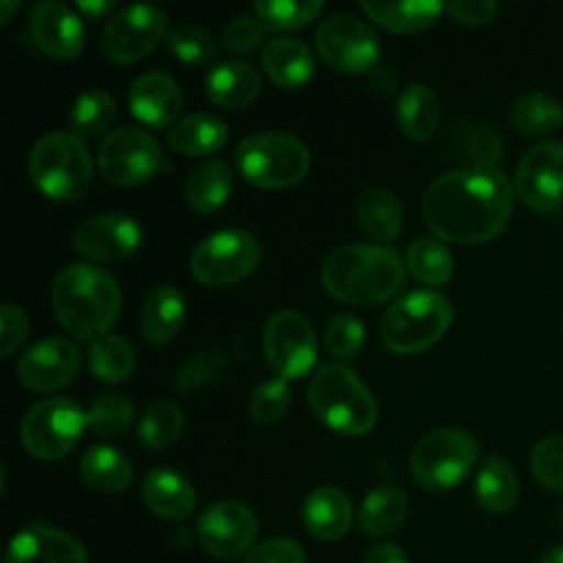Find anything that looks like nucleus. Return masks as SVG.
I'll return each mask as SVG.
<instances>
[{
  "label": "nucleus",
  "instance_id": "1",
  "mask_svg": "<svg viewBox=\"0 0 563 563\" xmlns=\"http://www.w3.org/2000/svg\"><path fill=\"white\" fill-rule=\"evenodd\" d=\"M512 187L499 169L460 167L427 187L422 218L442 240L477 244L506 229L512 216Z\"/></svg>",
  "mask_w": 563,
  "mask_h": 563
},
{
  "label": "nucleus",
  "instance_id": "2",
  "mask_svg": "<svg viewBox=\"0 0 563 563\" xmlns=\"http://www.w3.org/2000/svg\"><path fill=\"white\" fill-rule=\"evenodd\" d=\"M325 290L352 306H376L400 292L405 262L391 246L345 244L332 251L323 266Z\"/></svg>",
  "mask_w": 563,
  "mask_h": 563
},
{
  "label": "nucleus",
  "instance_id": "3",
  "mask_svg": "<svg viewBox=\"0 0 563 563\" xmlns=\"http://www.w3.org/2000/svg\"><path fill=\"white\" fill-rule=\"evenodd\" d=\"M51 306L68 334L95 341L114 325L121 312V290L108 271L70 264L53 282Z\"/></svg>",
  "mask_w": 563,
  "mask_h": 563
},
{
  "label": "nucleus",
  "instance_id": "4",
  "mask_svg": "<svg viewBox=\"0 0 563 563\" xmlns=\"http://www.w3.org/2000/svg\"><path fill=\"white\" fill-rule=\"evenodd\" d=\"M308 405L328 429L343 435L367 433L378 413L372 391L343 363H328L314 372Z\"/></svg>",
  "mask_w": 563,
  "mask_h": 563
},
{
  "label": "nucleus",
  "instance_id": "5",
  "mask_svg": "<svg viewBox=\"0 0 563 563\" xmlns=\"http://www.w3.org/2000/svg\"><path fill=\"white\" fill-rule=\"evenodd\" d=\"M33 185L53 200H77L92 185V156L73 132H48L29 152Z\"/></svg>",
  "mask_w": 563,
  "mask_h": 563
},
{
  "label": "nucleus",
  "instance_id": "6",
  "mask_svg": "<svg viewBox=\"0 0 563 563\" xmlns=\"http://www.w3.org/2000/svg\"><path fill=\"white\" fill-rule=\"evenodd\" d=\"M453 306L435 290H416L396 299L380 321V339L394 354H418L442 339Z\"/></svg>",
  "mask_w": 563,
  "mask_h": 563
},
{
  "label": "nucleus",
  "instance_id": "7",
  "mask_svg": "<svg viewBox=\"0 0 563 563\" xmlns=\"http://www.w3.org/2000/svg\"><path fill=\"white\" fill-rule=\"evenodd\" d=\"M235 167L244 180L264 189L297 185L310 169V152L288 132H255L235 147Z\"/></svg>",
  "mask_w": 563,
  "mask_h": 563
},
{
  "label": "nucleus",
  "instance_id": "8",
  "mask_svg": "<svg viewBox=\"0 0 563 563\" xmlns=\"http://www.w3.org/2000/svg\"><path fill=\"white\" fill-rule=\"evenodd\" d=\"M477 457L479 444L468 431L442 427L418 440L409 457V468L418 486L442 493L464 482Z\"/></svg>",
  "mask_w": 563,
  "mask_h": 563
},
{
  "label": "nucleus",
  "instance_id": "9",
  "mask_svg": "<svg viewBox=\"0 0 563 563\" xmlns=\"http://www.w3.org/2000/svg\"><path fill=\"white\" fill-rule=\"evenodd\" d=\"M86 411L77 400L66 396L44 398L35 402L20 424L24 449L40 460H62L79 442L86 429Z\"/></svg>",
  "mask_w": 563,
  "mask_h": 563
},
{
  "label": "nucleus",
  "instance_id": "10",
  "mask_svg": "<svg viewBox=\"0 0 563 563\" xmlns=\"http://www.w3.org/2000/svg\"><path fill=\"white\" fill-rule=\"evenodd\" d=\"M262 249L244 229H224L205 238L191 253V275L205 286H229L244 279L260 262Z\"/></svg>",
  "mask_w": 563,
  "mask_h": 563
},
{
  "label": "nucleus",
  "instance_id": "11",
  "mask_svg": "<svg viewBox=\"0 0 563 563\" xmlns=\"http://www.w3.org/2000/svg\"><path fill=\"white\" fill-rule=\"evenodd\" d=\"M321 59L336 73L363 75L374 70L380 55L376 31L361 18L339 13L325 18L314 35Z\"/></svg>",
  "mask_w": 563,
  "mask_h": 563
},
{
  "label": "nucleus",
  "instance_id": "12",
  "mask_svg": "<svg viewBox=\"0 0 563 563\" xmlns=\"http://www.w3.org/2000/svg\"><path fill=\"white\" fill-rule=\"evenodd\" d=\"M161 161L163 154L158 141L134 125L112 130L97 150L101 174L121 187H134L150 180L158 172Z\"/></svg>",
  "mask_w": 563,
  "mask_h": 563
},
{
  "label": "nucleus",
  "instance_id": "13",
  "mask_svg": "<svg viewBox=\"0 0 563 563\" xmlns=\"http://www.w3.org/2000/svg\"><path fill=\"white\" fill-rule=\"evenodd\" d=\"M167 37V18L154 4H130L114 13L101 31V53L114 64H134Z\"/></svg>",
  "mask_w": 563,
  "mask_h": 563
},
{
  "label": "nucleus",
  "instance_id": "14",
  "mask_svg": "<svg viewBox=\"0 0 563 563\" xmlns=\"http://www.w3.org/2000/svg\"><path fill=\"white\" fill-rule=\"evenodd\" d=\"M268 365L282 378L306 376L317 361V336L310 321L295 310H279L268 317L262 332Z\"/></svg>",
  "mask_w": 563,
  "mask_h": 563
},
{
  "label": "nucleus",
  "instance_id": "15",
  "mask_svg": "<svg viewBox=\"0 0 563 563\" xmlns=\"http://www.w3.org/2000/svg\"><path fill=\"white\" fill-rule=\"evenodd\" d=\"M196 534L211 556L240 559L253 550L257 517L240 501H216L198 515Z\"/></svg>",
  "mask_w": 563,
  "mask_h": 563
},
{
  "label": "nucleus",
  "instance_id": "16",
  "mask_svg": "<svg viewBox=\"0 0 563 563\" xmlns=\"http://www.w3.org/2000/svg\"><path fill=\"white\" fill-rule=\"evenodd\" d=\"M515 189L537 213H550L563 205V143L541 141L517 165Z\"/></svg>",
  "mask_w": 563,
  "mask_h": 563
},
{
  "label": "nucleus",
  "instance_id": "17",
  "mask_svg": "<svg viewBox=\"0 0 563 563\" xmlns=\"http://www.w3.org/2000/svg\"><path fill=\"white\" fill-rule=\"evenodd\" d=\"M81 354L75 343L48 336L22 352L18 358L20 383L35 394H51L66 387L79 372Z\"/></svg>",
  "mask_w": 563,
  "mask_h": 563
},
{
  "label": "nucleus",
  "instance_id": "18",
  "mask_svg": "<svg viewBox=\"0 0 563 563\" xmlns=\"http://www.w3.org/2000/svg\"><path fill=\"white\" fill-rule=\"evenodd\" d=\"M70 242L77 253L90 260L119 262L139 251L143 231L141 224L125 213H99L79 222Z\"/></svg>",
  "mask_w": 563,
  "mask_h": 563
},
{
  "label": "nucleus",
  "instance_id": "19",
  "mask_svg": "<svg viewBox=\"0 0 563 563\" xmlns=\"http://www.w3.org/2000/svg\"><path fill=\"white\" fill-rule=\"evenodd\" d=\"M29 26L37 48L55 59L77 57L86 44L81 18L64 2L46 0L33 4Z\"/></svg>",
  "mask_w": 563,
  "mask_h": 563
},
{
  "label": "nucleus",
  "instance_id": "20",
  "mask_svg": "<svg viewBox=\"0 0 563 563\" xmlns=\"http://www.w3.org/2000/svg\"><path fill=\"white\" fill-rule=\"evenodd\" d=\"M4 563H88V552L73 534L33 523L11 539Z\"/></svg>",
  "mask_w": 563,
  "mask_h": 563
},
{
  "label": "nucleus",
  "instance_id": "21",
  "mask_svg": "<svg viewBox=\"0 0 563 563\" xmlns=\"http://www.w3.org/2000/svg\"><path fill=\"white\" fill-rule=\"evenodd\" d=\"M128 106L141 123L150 128H165L183 108V90L172 75L150 70L132 81L128 90Z\"/></svg>",
  "mask_w": 563,
  "mask_h": 563
},
{
  "label": "nucleus",
  "instance_id": "22",
  "mask_svg": "<svg viewBox=\"0 0 563 563\" xmlns=\"http://www.w3.org/2000/svg\"><path fill=\"white\" fill-rule=\"evenodd\" d=\"M301 523L312 537L336 541L352 523V501L336 486H319L301 504Z\"/></svg>",
  "mask_w": 563,
  "mask_h": 563
},
{
  "label": "nucleus",
  "instance_id": "23",
  "mask_svg": "<svg viewBox=\"0 0 563 563\" xmlns=\"http://www.w3.org/2000/svg\"><path fill=\"white\" fill-rule=\"evenodd\" d=\"M207 97L227 110L251 106L262 92V77L255 66L238 59L213 66L205 77Z\"/></svg>",
  "mask_w": 563,
  "mask_h": 563
},
{
  "label": "nucleus",
  "instance_id": "24",
  "mask_svg": "<svg viewBox=\"0 0 563 563\" xmlns=\"http://www.w3.org/2000/svg\"><path fill=\"white\" fill-rule=\"evenodd\" d=\"M262 66L275 86L297 90L312 79L314 55L301 40L275 37L262 51Z\"/></svg>",
  "mask_w": 563,
  "mask_h": 563
},
{
  "label": "nucleus",
  "instance_id": "25",
  "mask_svg": "<svg viewBox=\"0 0 563 563\" xmlns=\"http://www.w3.org/2000/svg\"><path fill=\"white\" fill-rule=\"evenodd\" d=\"M185 312V297L176 286H156L141 306L139 325L143 336L154 345L169 343L180 332Z\"/></svg>",
  "mask_w": 563,
  "mask_h": 563
},
{
  "label": "nucleus",
  "instance_id": "26",
  "mask_svg": "<svg viewBox=\"0 0 563 563\" xmlns=\"http://www.w3.org/2000/svg\"><path fill=\"white\" fill-rule=\"evenodd\" d=\"M141 495L145 506L163 519H185L196 506V490L185 475L172 468H154L145 475Z\"/></svg>",
  "mask_w": 563,
  "mask_h": 563
},
{
  "label": "nucleus",
  "instance_id": "27",
  "mask_svg": "<svg viewBox=\"0 0 563 563\" xmlns=\"http://www.w3.org/2000/svg\"><path fill=\"white\" fill-rule=\"evenodd\" d=\"M227 123L211 112H191L167 132V145L183 156H209L227 143Z\"/></svg>",
  "mask_w": 563,
  "mask_h": 563
},
{
  "label": "nucleus",
  "instance_id": "28",
  "mask_svg": "<svg viewBox=\"0 0 563 563\" xmlns=\"http://www.w3.org/2000/svg\"><path fill=\"white\" fill-rule=\"evenodd\" d=\"M365 15L378 26L398 33H420L429 29L444 11L442 2L435 0H411V2H361Z\"/></svg>",
  "mask_w": 563,
  "mask_h": 563
},
{
  "label": "nucleus",
  "instance_id": "29",
  "mask_svg": "<svg viewBox=\"0 0 563 563\" xmlns=\"http://www.w3.org/2000/svg\"><path fill=\"white\" fill-rule=\"evenodd\" d=\"M81 477L99 493L117 495L132 484V464L128 455L108 444L90 446L79 462Z\"/></svg>",
  "mask_w": 563,
  "mask_h": 563
},
{
  "label": "nucleus",
  "instance_id": "30",
  "mask_svg": "<svg viewBox=\"0 0 563 563\" xmlns=\"http://www.w3.org/2000/svg\"><path fill=\"white\" fill-rule=\"evenodd\" d=\"M396 117L407 139L416 143L427 141L440 123V101L427 84H409L398 95Z\"/></svg>",
  "mask_w": 563,
  "mask_h": 563
},
{
  "label": "nucleus",
  "instance_id": "31",
  "mask_svg": "<svg viewBox=\"0 0 563 563\" xmlns=\"http://www.w3.org/2000/svg\"><path fill=\"white\" fill-rule=\"evenodd\" d=\"M473 493L486 512L501 515L515 506L519 497V479L501 457L488 455L475 475Z\"/></svg>",
  "mask_w": 563,
  "mask_h": 563
},
{
  "label": "nucleus",
  "instance_id": "32",
  "mask_svg": "<svg viewBox=\"0 0 563 563\" xmlns=\"http://www.w3.org/2000/svg\"><path fill=\"white\" fill-rule=\"evenodd\" d=\"M231 167L222 158H209L200 163L185 183V196L191 209L198 213H211L220 209L231 194Z\"/></svg>",
  "mask_w": 563,
  "mask_h": 563
},
{
  "label": "nucleus",
  "instance_id": "33",
  "mask_svg": "<svg viewBox=\"0 0 563 563\" xmlns=\"http://www.w3.org/2000/svg\"><path fill=\"white\" fill-rule=\"evenodd\" d=\"M409 501L398 486H380L365 495L358 510V526L369 537L391 534L407 517Z\"/></svg>",
  "mask_w": 563,
  "mask_h": 563
},
{
  "label": "nucleus",
  "instance_id": "34",
  "mask_svg": "<svg viewBox=\"0 0 563 563\" xmlns=\"http://www.w3.org/2000/svg\"><path fill=\"white\" fill-rule=\"evenodd\" d=\"M356 213L367 235L380 242H391L398 238L402 227V207L394 191L383 187L363 191L356 205Z\"/></svg>",
  "mask_w": 563,
  "mask_h": 563
},
{
  "label": "nucleus",
  "instance_id": "35",
  "mask_svg": "<svg viewBox=\"0 0 563 563\" xmlns=\"http://www.w3.org/2000/svg\"><path fill=\"white\" fill-rule=\"evenodd\" d=\"M117 119L114 99L101 88H86L68 110V128L79 139L101 136Z\"/></svg>",
  "mask_w": 563,
  "mask_h": 563
},
{
  "label": "nucleus",
  "instance_id": "36",
  "mask_svg": "<svg viewBox=\"0 0 563 563\" xmlns=\"http://www.w3.org/2000/svg\"><path fill=\"white\" fill-rule=\"evenodd\" d=\"M136 356L128 339L119 334H103L90 343L88 367L92 376L103 383H121L134 369Z\"/></svg>",
  "mask_w": 563,
  "mask_h": 563
},
{
  "label": "nucleus",
  "instance_id": "37",
  "mask_svg": "<svg viewBox=\"0 0 563 563\" xmlns=\"http://www.w3.org/2000/svg\"><path fill=\"white\" fill-rule=\"evenodd\" d=\"M510 123L528 136L550 134L563 123V106L545 92H528L512 103Z\"/></svg>",
  "mask_w": 563,
  "mask_h": 563
},
{
  "label": "nucleus",
  "instance_id": "38",
  "mask_svg": "<svg viewBox=\"0 0 563 563\" xmlns=\"http://www.w3.org/2000/svg\"><path fill=\"white\" fill-rule=\"evenodd\" d=\"M405 266L418 282L429 286H442L453 275V257L449 249L431 238H418L409 244Z\"/></svg>",
  "mask_w": 563,
  "mask_h": 563
},
{
  "label": "nucleus",
  "instance_id": "39",
  "mask_svg": "<svg viewBox=\"0 0 563 563\" xmlns=\"http://www.w3.org/2000/svg\"><path fill=\"white\" fill-rule=\"evenodd\" d=\"M183 409L172 400L152 402L139 420V442L145 449L161 451L172 446L183 433Z\"/></svg>",
  "mask_w": 563,
  "mask_h": 563
},
{
  "label": "nucleus",
  "instance_id": "40",
  "mask_svg": "<svg viewBox=\"0 0 563 563\" xmlns=\"http://www.w3.org/2000/svg\"><path fill=\"white\" fill-rule=\"evenodd\" d=\"M321 9V0H260L255 2V18L271 31H297L314 22Z\"/></svg>",
  "mask_w": 563,
  "mask_h": 563
},
{
  "label": "nucleus",
  "instance_id": "41",
  "mask_svg": "<svg viewBox=\"0 0 563 563\" xmlns=\"http://www.w3.org/2000/svg\"><path fill=\"white\" fill-rule=\"evenodd\" d=\"M132 420L134 405L121 394H101L86 411V424L103 438H119L130 429Z\"/></svg>",
  "mask_w": 563,
  "mask_h": 563
},
{
  "label": "nucleus",
  "instance_id": "42",
  "mask_svg": "<svg viewBox=\"0 0 563 563\" xmlns=\"http://www.w3.org/2000/svg\"><path fill=\"white\" fill-rule=\"evenodd\" d=\"M165 40L174 57L191 66H205L218 55V42L213 40V35L207 29L191 22L172 26Z\"/></svg>",
  "mask_w": 563,
  "mask_h": 563
},
{
  "label": "nucleus",
  "instance_id": "43",
  "mask_svg": "<svg viewBox=\"0 0 563 563\" xmlns=\"http://www.w3.org/2000/svg\"><path fill=\"white\" fill-rule=\"evenodd\" d=\"M365 343V325L350 312L334 314L325 325V347L336 361H354Z\"/></svg>",
  "mask_w": 563,
  "mask_h": 563
},
{
  "label": "nucleus",
  "instance_id": "44",
  "mask_svg": "<svg viewBox=\"0 0 563 563\" xmlns=\"http://www.w3.org/2000/svg\"><path fill=\"white\" fill-rule=\"evenodd\" d=\"M290 405V387L288 380L282 376L264 378L257 383V387L251 394L249 400V413L260 424H275Z\"/></svg>",
  "mask_w": 563,
  "mask_h": 563
},
{
  "label": "nucleus",
  "instance_id": "45",
  "mask_svg": "<svg viewBox=\"0 0 563 563\" xmlns=\"http://www.w3.org/2000/svg\"><path fill=\"white\" fill-rule=\"evenodd\" d=\"M224 367H227V358L222 352L200 350L183 363V367L176 376V383H178L180 391L194 394V391H200V389L213 385L222 376Z\"/></svg>",
  "mask_w": 563,
  "mask_h": 563
},
{
  "label": "nucleus",
  "instance_id": "46",
  "mask_svg": "<svg viewBox=\"0 0 563 563\" xmlns=\"http://www.w3.org/2000/svg\"><path fill=\"white\" fill-rule=\"evenodd\" d=\"M532 475L554 493L563 495V435L541 440L530 455Z\"/></svg>",
  "mask_w": 563,
  "mask_h": 563
},
{
  "label": "nucleus",
  "instance_id": "47",
  "mask_svg": "<svg viewBox=\"0 0 563 563\" xmlns=\"http://www.w3.org/2000/svg\"><path fill=\"white\" fill-rule=\"evenodd\" d=\"M466 154L473 163V167H486V169H497V161L504 154V139L501 134L488 125V123H477L468 132L466 141Z\"/></svg>",
  "mask_w": 563,
  "mask_h": 563
},
{
  "label": "nucleus",
  "instance_id": "48",
  "mask_svg": "<svg viewBox=\"0 0 563 563\" xmlns=\"http://www.w3.org/2000/svg\"><path fill=\"white\" fill-rule=\"evenodd\" d=\"M264 33H266V26L257 18L238 15L224 26L222 40L229 51L238 55H249L262 46Z\"/></svg>",
  "mask_w": 563,
  "mask_h": 563
},
{
  "label": "nucleus",
  "instance_id": "49",
  "mask_svg": "<svg viewBox=\"0 0 563 563\" xmlns=\"http://www.w3.org/2000/svg\"><path fill=\"white\" fill-rule=\"evenodd\" d=\"M31 321L15 303H4L0 310V356L9 358L26 339Z\"/></svg>",
  "mask_w": 563,
  "mask_h": 563
},
{
  "label": "nucleus",
  "instance_id": "50",
  "mask_svg": "<svg viewBox=\"0 0 563 563\" xmlns=\"http://www.w3.org/2000/svg\"><path fill=\"white\" fill-rule=\"evenodd\" d=\"M244 563H306V554L297 541L275 537L255 545L246 554Z\"/></svg>",
  "mask_w": 563,
  "mask_h": 563
},
{
  "label": "nucleus",
  "instance_id": "51",
  "mask_svg": "<svg viewBox=\"0 0 563 563\" xmlns=\"http://www.w3.org/2000/svg\"><path fill=\"white\" fill-rule=\"evenodd\" d=\"M444 9L460 24L479 26V24H486L488 20H493L497 4L493 0H453Z\"/></svg>",
  "mask_w": 563,
  "mask_h": 563
},
{
  "label": "nucleus",
  "instance_id": "52",
  "mask_svg": "<svg viewBox=\"0 0 563 563\" xmlns=\"http://www.w3.org/2000/svg\"><path fill=\"white\" fill-rule=\"evenodd\" d=\"M363 563H409V561L405 550L398 548L396 543H380L365 554Z\"/></svg>",
  "mask_w": 563,
  "mask_h": 563
},
{
  "label": "nucleus",
  "instance_id": "53",
  "mask_svg": "<svg viewBox=\"0 0 563 563\" xmlns=\"http://www.w3.org/2000/svg\"><path fill=\"white\" fill-rule=\"evenodd\" d=\"M117 7L114 0H79L77 9L88 15L90 20H99L103 15H108L112 9Z\"/></svg>",
  "mask_w": 563,
  "mask_h": 563
},
{
  "label": "nucleus",
  "instance_id": "54",
  "mask_svg": "<svg viewBox=\"0 0 563 563\" xmlns=\"http://www.w3.org/2000/svg\"><path fill=\"white\" fill-rule=\"evenodd\" d=\"M20 9V2H13V0H2L0 2V22L4 24V22H9L11 20V15L15 13Z\"/></svg>",
  "mask_w": 563,
  "mask_h": 563
},
{
  "label": "nucleus",
  "instance_id": "55",
  "mask_svg": "<svg viewBox=\"0 0 563 563\" xmlns=\"http://www.w3.org/2000/svg\"><path fill=\"white\" fill-rule=\"evenodd\" d=\"M539 563H563V545H556V548L548 550V552L539 559Z\"/></svg>",
  "mask_w": 563,
  "mask_h": 563
}]
</instances>
